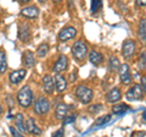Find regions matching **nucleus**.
Here are the masks:
<instances>
[{
	"label": "nucleus",
	"mask_w": 146,
	"mask_h": 137,
	"mask_svg": "<svg viewBox=\"0 0 146 137\" xmlns=\"http://www.w3.org/2000/svg\"><path fill=\"white\" fill-rule=\"evenodd\" d=\"M72 56L77 62H84L86 56H88V45L86 43H84L83 40H77V42L72 45L71 49Z\"/></svg>",
	"instance_id": "f257e3e1"
},
{
	"label": "nucleus",
	"mask_w": 146,
	"mask_h": 137,
	"mask_svg": "<svg viewBox=\"0 0 146 137\" xmlns=\"http://www.w3.org/2000/svg\"><path fill=\"white\" fill-rule=\"evenodd\" d=\"M17 102L20 104V107L22 108H29L33 103V92L32 89L28 87V86H25L22 87L17 93Z\"/></svg>",
	"instance_id": "f03ea898"
},
{
	"label": "nucleus",
	"mask_w": 146,
	"mask_h": 137,
	"mask_svg": "<svg viewBox=\"0 0 146 137\" xmlns=\"http://www.w3.org/2000/svg\"><path fill=\"white\" fill-rule=\"evenodd\" d=\"M74 95L80 103L89 104L94 98V92H93V89H90L89 87H86V86L80 85V86H78V87L76 88Z\"/></svg>",
	"instance_id": "7ed1b4c3"
},
{
	"label": "nucleus",
	"mask_w": 146,
	"mask_h": 137,
	"mask_svg": "<svg viewBox=\"0 0 146 137\" xmlns=\"http://www.w3.org/2000/svg\"><path fill=\"white\" fill-rule=\"evenodd\" d=\"M144 95H145V91L141 88V86L140 85H133L127 91L125 98H127V100H129V102H136V100L144 99Z\"/></svg>",
	"instance_id": "20e7f679"
},
{
	"label": "nucleus",
	"mask_w": 146,
	"mask_h": 137,
	"mask_svg": "<svg viewBox=\"0 0 146 137\" xmlns=\"http://www.w3.org/2000/svg\"><path fill=\"white\" fill-rule=\"evenodd\" d=\"M50 108H51V104L45 97H39L34 103V113L36 115H46L50 111Z\"/></svg>",
	"instance_id": "39448f33"
},
{
	"label": "nucleus",
	"mask_w": 146,
	"mask_h": 137,
	"mask_svg": "<svg viewBox=\"0 0 146 137\" xmlns=\"http://www.w3.org/2000/svg\"><path fill=\"white\" fill-rule=\"evenodd\" d=\"M135 50H136V44L133 39H127L123 42L122 45V55L125 60H129L134 56L135 54Z\"/></svg>",
	"instance_id": "423d86ee"
},
{
	"label": "nucleus",
	"mask_w": 146,
	"mask_h": 137,
	"mask_svg": "<svg viewBox=\"0 0 146 137\" xmlns=\"http://www.w3.org/2000/svg\"><path fill=\"white\" fill-rule=\"evenodd\" d=\"M77 33H78V32H77L76 27L67 26L60 31V33H58V40H60V42H68V40L76 38Z\"/></svg>",
	"instance_id": "0eeeda50"
},
{
	"label": "nucleus",
	"mask_w": 146,
	"mask_h": 137,
	"mask_svg": "<svg viewBox=\"0 0 146 137\" xmlns=\"http://www.w3.org/2000/svg\"><path fill=\"white\" fill-rule=\"evenodd\" d=\"M118 72H119V80L123 85H130L131 83V80L133 77L130 75V68H129V65L128 64H121L119 68H118Z\"/></svg>",
	"instance_id": "6e6552de"
},
{
	"label": "nucleus",
	"mask_w": 146,
	"mask_h": 137,
	"mask_svg": "<svg viewBox=\"0 0 146 137\" xmlns=\"http://www.w3.org/2000/svg\"><path fill=\"white\" fill-rule=\"evenodd\" d=\"M27 76V70L26 68H20V70H15L12 71L10 75H9V81H10V83L16 86L18 83H21L22 81L26 79Z\"/></svg>",
	"instance_id": "1a4fd4ad"
},
{
	"label": "nucleus",
	"mask_w": 146,
	"mask_h": 137,
	"mask_svg": "<svg viewBox=\"0 0 146 137\" xmlns=\"http://www.w3.org/2000/svg\"><path fill=\"white\" fill-rule=\"evenodd\" d=\"M32 38L31 27L27 24H21L18 26V39L23 43H28Z\"/></svg>",
	"instance_id": "9d476101"
},
{
	"label": "nucleus",
	"mask_w": 146,
	"mask_h": 137,
	"mask_svg": "<svg viewBox=\"0 0 146 137\" xmlns=\"http://www.w3.org/2000/svg\"><path fill=\"white\" fill-rule=\"evenodd\" d=\"M20 15L25 19H28V20H35L36 17L39 16V9L38 6L35 5H31V6H27L25 9H22Z\"/></svg>",
	"instance_id": "9b49d317"
},
{
	"label": "nucleus",
	"mask_w": 146,
	"mask_h": 137,
	"mask_svg": "<svg viewBox=\"0 0 146 137\" xmlns=\"http://www.w3.org/2000/svg\"><path fill=\"white\" fill-rule=\"evenodd\" d=\"M68 67V59L66 55H60L58 59L56 60V62L54 64L52 71L55 74H62L63 71H66Z\"/></svg>",
	"instance_id": "f8f14e48"
},
{
	"label": "nucleus",
	"mask_w": 146,
	"mask_h": 137,
	"mask_svg": "<svg viewBox=\"0 0 146 137\" xmlns=\"http://www.w3.org/2000/svg\"><path fill=\"white\" fill-rule=\"evenodd\" d=\"M54 83H55V89L58 93H62L67 89V80L66 77H63L61 74H56V76L54 77Z\"/></svg>",
	"instance_id": "ddd939ff"
},
{
	"label": "nucleus",
	"mask_w": 146,
	"mask_h": 137,
	"mask_svg": "<svg viewBox=\"0 0 146 137\" xmlns=\"http://www.w3.org/2000/svg\"><path fill=\"white\" fill-rule=\"evenodd\" d=\"M22 62H23V66L26 68H32L35 65L34 53L31 52V50H26V52L22 54Z\"/></svg>",
	"instance_id": "4468645a"
},
{
	"label": "nucleus",
	"mask_w": 146,
	"mask_h": 137,
	"mask_svg": "<svg viewBox=\"0 0 146 137\" xmlns=\"http://www.w3.org/2000/svg\"><path fill=\"white\" fill-rule=\"evenodd\" d=\"M43 89L46 94H52L55 89L54 77L51 75H45L43 77Z\"/></svg>",
	"instance_id": "2eb2a0df"
},
{
	"label": "nucleus",
	"mask_w": 146,
	"mask_h": 137,
	"mask_svg": "<svg viewBox=\"0 0 146 137\" xmlns=\"http://www.w3.org/2000/svg\"><path fill=\"white\" fill-rule=\"evenodd\" d=\"M26 131L31 135H40L42 134V130L38 127V125L35 124L33 118H28L26 121Z\"/></svg>",
	"instance_id": "dca6fc26"
},
{
	"label": "nucleus",
	"mask_w": 146,
	"mask_h": 137,
	"mask_svg": "<svg viewBox=\"0 0 146 137\" xmlns=\"http://www.w3.org/2000/svg\"><path fill=\"white\" fill-rule=\"evenodd\" d=\"M68 111H70V105H67L65 103H60L55 109V118L57 120H62L68 114Z\"/></svg>",
	"instance_id": "f3484780"
},
{
	"label": "nucleus",
	"mask_w": 146,
	"mask_h": 137,
	"mask_svg": "<svg viewBox=\"0 0 146 137\" xmlns=\"http://www.w3.org/2000/svg\"><path fill=\"white\" fill-rule=\"evenodd\" d=\"M88 58H89V61L93 64L94 66H100L104 62V55L101 53L96 52V50H91L89 53Z\"/></svg>",
	"instance_id": "a211bd4d"
},
{
	"label": "nucleus",
	"mask_w": 146,
	"mask_h": 137,
	"mask_svg": "<svg viewBox=\"0 0 146 137\" xmlns=\"http://www.w3.org/2000/svg\"><path fill=\"white\" fill-rule=\"evenodd\" d=\"M121 98H122V93H121V91H119V88H117V87H115V88H112L110 92L106 94V100L108 103H117L118 100H121Z\"/></svg>",
	"instance_id": "6ab92c4d"
},
{
	"label": "nucleus",
	"mask_w": 146,
	"mask_h": 137,
	"mask_svg": "<svg viewBox=\"0 0 146 137\" xmlns=\"http://www.w3.org/2000/svg\"><path fill=\"white\" fill-rule=\"evenodd\" d=\"M15 127L17 130H20L22 134H26V121H25V116H23V114L22 113H18L16 114V116H15Z\"/></svg>",
	"instance_id": "aec40b11"
},
{
	"label": "nucleus",
	"mask_w": 146,
	"mask_h": 137,
	"mask_svg": "<svg viewBox=\"0 0 146 137\" xmlns=\"http://www.w3.org/2000/svg\"><path fill=\"white\" fill-rule=\"evenodd\" d=\"M138 37H139V39L141 40V42L145 43V40H146V20H145V19L141 20L140 24H139Z\"/></svg>",
	"instance_id": "412c9836"
},
{
	"label": "nucleus",
	"mask_w": 146,
	"mask_h": 137,
	"mask_svg": "<svg viewBox=\"0 0 146 137\" xmlns=\"http://www.w3.org/2000/svg\"><path fill=\"white\" fill-rule=\"evenodd\" d=\"M7 70V59H6V53L4 50H0V75L5 74Z\"/></svg>",
	"instance_id": "4be33fe9"
},
{
	"label": "nucleus",
	"mask_w": 146,
	"mask_h": 137,
	"mask_svg": "<svg viewBox=\"0 0 146 137\" xmlns=\"http://www.w3.org/2000/svg\"><path fill=\"white\" fill-rule=\"evenodd\" d=\"M48 53H49V44L48 43H42L38 47V49H36V56L40 59L46 56Z\"/></svg>",
	"instance_id": "5701e85b"
},
{
	"label": "nucleus",
	"mask_w": 146,
	"mask_h": 137,
	"mask_svg": "<svg viewBox=\"0 0 146 137\" xmlns=\"http://www.w3.org/2000/svg\"><path fill=\"white\" fill-rule=\"evenodd\" d=\"M127 110H129V107H128V104H125V103L117 104V105L112 107V114H115V115H119V114L125 113Z\"/></svg>",
	"instance_id": "b1692460"
},
{
	"label": "nucleus",
	"mask_w": 146,
	"mask_h": 137,
	"mask_svg": "<svg viewBox=\"0 0 146 137\" xmlns=\"http://www.w3.org/2000/svg\"><path fill=\"white\" fill-rule=\"evenodd\" d=\"M121 66V61L116 56H111L108 59V67L111 71H118V68Z\"/></svg>",
	"instance_id": "393cba45"
},
{
	"label": "nucleus",
	"mask_w": 146,
	"mask_h": 137,
	"mask_svg": "<svg viewBox=\"0 0 146 137\" xmlns=\"http://www.w3.org/2000/svg\"><path fill=\"white\" fill-rule=\"evenodd\" d=\"M102 0H91V7L90 12L91 13H96L102 9Z\"/></svg>",
	"instance_id": "a878e982"
},
{
	"label": "nucleus",
	"mask_w": 146,
	"mask_h": 137,
	"mask_svg": "<svg viewBox=\"0 0 146 137\" xmlns=\"http://www.w3.org/2000/svg\"><path fill=\"white\" fill-rule=\"evenodd\" d=\"M111 115H104V116H100L96 121H95V124H94V126H102V125H105V124H107V122L111 120Z\"/></svg>",
	"instance_id": "bb28decb"
},
{
	"label": "nucleus",
	"mask_w": 146,
	"mask_h": 137,
	"mask_svg": "<svg viewBox=\"0 0 146 137\" xmlns=\"http://www.w3.org/2000/svg\"><path fill=\"white\" fill-rule=\"evenodd\" d=\"M77 119V115L76 114H71V115H67L62 119V125H68V124H73Z\"/></svg>",
	"instance_id": "cd10ccee"
},
{
	"label": "nucleus",
	"mask_w": 146,
	"mask_h": 137,
	"mask_svg": "<svg viewBox=\"0 0 146 137\" xmlns=\"http://www.w3.org/2000/svg\"><path fill=\"white\" fill-rule=\"evenodd\" d=\"M145 56H146V53L143 52L140 54V59H139V68H140V70H143V71H145V67H146Z\"/></svg>",
	"instance_id": "c85d7f7f"
},
{
	"label": "nucleus",
	"mask_w": 146,
	"mask_h": 137,
	"mask_svg": "<svg viewBox=\"0 0 146 137\" xmlns=\"http://www.w3.org/2000/svg\"><path fill=\"white\" fill-rule=\"evenodd\" d=\"M102 109V105L101 104H94V105H90L89 108H88V111L90 113V114H96L98 111H100Z\"/></svg>",
	"instance_id": "c756f323"
},
{
	"label": "nucleus",
	"mask_w": 146,
	"mask_h": 137,
	"mask_svg": "<svg viewBox=\"0 0 146 137\" xmlns=\"http://www.w3.org/2000/svg\"><path fill=\"white\" fill-rule=\"evenodd\" d=\"M9 129H10V132H11V135H12V136H16V137H22V135H23V134H22V132H21L20 130H17L15 126H10V127H9Z\"/></svg>",
	"instance_id": "7c9ffc66"
},
{
	"label": "nucleus",
	"mask_w": 146,
	"mask_h": 137,
	"mask_svg": "<svg viewBox=\"0 0 146 137\" xmlns=\"http://www.w3.org/2000/svg\"><path fill=\"white\" fill-rule=\"evenodd\" d=\"M63 135H65V130H63V127H62V129H60V130H57V131H55L52 134L54 137H61Z\"/></svg>",
	"instance_id": "2f4dec72"
},
{
	"label": "nucleus",
	"mask_w": 146,
	"mask_h": 137,
	"mask_svg": "<svg viewBox=\"0 0 146 137\" xmlns=\"http://www.w3.org/2000/svg\"><path fill=\"white\" fill-rule=\"evenodd\" d=\"M145 5H146V0H136L135 1L136 7H145Z\"/></svg>",
	"instance_id": "473e14b6"
},
{
	"label": "nucleus",
	"mask_w": 146,
	"mask_h": 137,
	"mask_svg": "<svg viewBox=\"0 0 146 137\" xmlns=\"http://www.w3.org/2000/svg\"><path fill=\"white\" fill-rule=\"evenodd\" d=\"M77 74H76V72H72V74L70 75V80H68V81H70V82H74L76 81V79H77Z\"/></svg>",
	"instance_id": "72a5a7b5"
},
{
	"label": "nucleus",
	"mask_w": 146,
	"mask_h": 137,
	"mask_svg": "<svg viewBox=\"0 0 146 137\" xmlns=\"http://www.w3.org/2000/svg\"><path fill=\"white\" fill-rule=\"evenodd\" d=\"M141 88H143L144 91L146 89V81H145V76L141 77Z\"/></svg>",
	"instance_id": "f704fd0d"
},
{
	"label": "nucleus",
	"mask_w": 146,
	"mask_h": 137,
	"mask_svg": "<svg viewBox=\"0 0 146 137\" xmlns=\"http://www.w3.org/2000/svg\"><path fill=\"white\" fill-rule=\"evenodd\" d=\"M133 136H145V132L144 131H139V132H133V134H131Z\"/></svg>",
	"instance_id": "c9c22d12"
},
{
	"label": "nucleus",
	"mask_w": 146,
	"mask_h": 137,
	"mask_svg": "<svg viewBox=\"0 0 146 137\" xmlns=\"http://www.w3.org/2000/svg\"><path fill=\"white\" fill-rule=\"evenodd\" d=\"M52 3H54V4H61L62 0H52Z\"/></svg>",
	"instance_id": "e433bc0d"
},
{
	"label": "nucleus",
	"mask_w": 146,
	"mask_h": 137,
	"mask_svg": "<svg viewBox=\"0 0 146 137\" xmlns=\"http://www.w3.org/2000/svg\"><path fill=\"white\" fill-rule=\"evenodd\" d=\"M18 1H20L21 4H26V3H28L29 0H18Z\"/></svg>",
	"instance_id": "4c0bfd02"
},
{
	"label": "nucleus",
	"mask_w": 146,
	"mask_h": 137,
	"mask_svg": "<svg viewBox=\"0 0 146 137\" xmlns=\"http://www.w3.org/2000/svg\"><path fill=\"white\" fill-rule=\"evenodd\" d=\"M38 1H39L40 4H45V3H46V1H48V0H38Z\"/></svg>",
	"instance_id": "58836bf2"
},
{
	"label": "nucleus",
	"mask_w": 146,
	"mask_h": 137,
	"mask_svg": "<svg viewBox=\"0 0 146 137\" xmlns=\"http://www.w3.org/2000/svg\"><path fill=\"white\" fill-rule=\"evenodd\" d=\"M3 114V107H1V104H0V115Z\"/></svg>",
	"instance_id": "ea45409f"
}]
</instances>
